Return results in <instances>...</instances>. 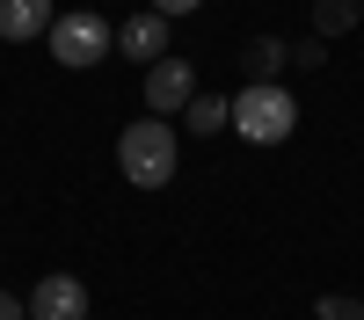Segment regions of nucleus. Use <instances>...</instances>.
Here are the masks:
<instances>
[{"label":"nucleus","instance_id":"1","mask_svg":"<svg viewBox=\"0 0 364 320\" xmlns=\"http://www.w3.org/2000/svg\"><path fill=\"white\" fill-rule=\"evenodd\" d=\"M175 160H182V138L168 131V116H139V124H124V138H117V167H124L132 189H168Z\"/></svg>","mask_w":364,"mask_h":320},{"label":"nucleus","instance_id":"6","mask_svg":"<svg viewBox=\"0 0 364 320\" xmlns=\"http://www.w3.org/2000/svg\"><path fill=\"white\" fill-rule=\"evenodd\" d=\"M168 15H154V8H146V15H132L124 29H117V51H124L132 58V66H161V58H168Z\"/></svg>","mask_w":364,"mask_h":320},{"label":"nucleus","instance_id":"4","mask_svg":"<svg viewBox=\"0 0 364 320\" xmlns=\"http://www.w3.org/2000/svg\"><path fill=\"white\" fill-rule=\"evenodd\" d=\"M197 95V73L182 66V58H161L154 73H146V116H175V109H190Z\"/></svg>","mask_w":364,"mask_h":320},{"label":"nucleus","instance_id":"14","mask_svg":"<svg viewBox=\"0 0 364 320\" xmlns=\"http://www.w3.org/2000/svg\"><path fill=\"white\" fill-rule=\"evenodd\" d=\"M0 320H29V299H15V291H0Z\"/></svg>","mask_w":364,"mask_h":320},{"label":"nucleus","instance_id":"5","mask_svg":"<svg viewBox=\"0 0 364 320\" xmlns=\"http://www.w3.org/2000/svg\"><path fill=\"white\" fill-rule=\"evenodd\" d=\"M29 320H87V284L80 277H44L37 291H29Z\"/></svg>","mask_w":364,"mask_h":320},{"label":"nucleus","instance_id":"9","mask_svg":"<svg viewBox=\"0 0 364 320\" xmlns=\"http://www.w3.org/2000/svg\"><path fill=\"white\" fill-rule=\"evenodd\" d=\"M357 15H364V0H321V8H314L321 44H328V37H343V29H357Z\"/></svg>","mask_w":364,"mask_h":320},{"label":"nucleus","instance_id":"8","mask_svg":"<svg viewBox=\"0 0 364 320\" xmlns=\"http://www.w3.org/2000/svg\"><path fill=\"white\" fill-rule=\"evenodd\" d=\"M226 124H233V102L226 95H190V131L197 138H219Z\"/></svg>","mask_w":364,"mask_h":320},{"label":"nucleus","instance_id":"13","mask_svg":"<svg viewBox=\"0 0 364 320\" xmlns=\"http://www.w3.org/2000/svg\"><path fill=\"white\" fill-rule=\"evenodd\" d=\"M197 8H204V0H154V15H168V22L175 15H197Z\"/></svg>","mask_w":364,"mask_h":320},{"label":"nucleus","instance_id":"3","mask_svg":"<svg viewBox=\"0 0 364 320\" xmlns=\"http://www.w3.org/2000/svg\"><path fill=\"white\" fill-rule=\"evenodd\" d=\"M51 58H58V66H73V73H95L102 66V58L117 51V29H109V15H95V8H66V15H58L51 22Z\"/></svg>","mask_w":364,"mask_h":320},{"label":"nucleus","instance_id":"10","mask_svg":"<svg viewBox=\"0 0 364 320\" xmlns=\"http://www.w3.org/2000/svg\"><path fill=\"white\" fill-rule=\"evenodd\" d=\"M284 58H291V44H277V37H255L240 66H248V80H277V66H284Z\"/></svg>","mask_w":364,"mask_h":320},{"label":"nucleus","instance_id":"11","mask_svg":"<svg viewBox=\"0 0 364 320\" xmlns=\"http://www.w3.org/2000/svg\"><path fill=\"white\" fill-rule=\"evenodd\" d=\"M314 313H321V320H364V299H350V291H321Z\"/></svg>","mask_w":364,"mask_h":320},{"label":"nucleus","instance_id":"12","mask_svg":"<svg viewBox=\"0 0 364 320\" xmlns=\"http://www.w3.org/2000/svg\"><path fill=\"white\" fill-rule=\"evenodd\" d=\"M291 58H299V66H321L328 44H321V37H299V44H291Z\"/></svg>","mask_w":364,"mask_h":320},{"label":"nucleus","instance_id":"7","mask_svg":"<svg viewBox=\"0 0 364 320\" xmlns=\"http://www.w3.org/2000/svg\"><path fill=\"white\" fill-rule=\"evenodd\" d=\"M58 8L51 0H0V37L8 44H29V37H51Z\"/></svg>","mask_w":364,"mask_h":320},{"label":"nucleus","instance_id":"2","mask_svg":"<svg viewBox=\"0 0 364 320\" xmlns=\"http://www.w3.org/2000/svg\"><path fill=\"white\" fill-rule=\"evenodd\" d=\"M233 131L248 138V145H284L299 131V95L284 80H248L233 95Z\"/></svg>","mask_w":364,"mask_h":320}]
</instances>
